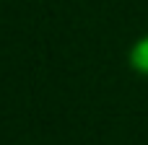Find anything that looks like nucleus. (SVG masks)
<instances>
[{
  "label": "nucleus",
  "instance_id": "1",
  "mask_svg": "<svg viewBox=\"0 0 148 145\" xmlns=\"http://www.w3.org/2000/svg\"><path fill=\"white\" fill-rule=\"evenodd\" d=\"M127 60H130V67H133L135 73L148 75V34H146V36H140V39L130 47Z\"/></svg>",
  "mask_w": 148,
  "mask_h": 145
}]
</instances>
